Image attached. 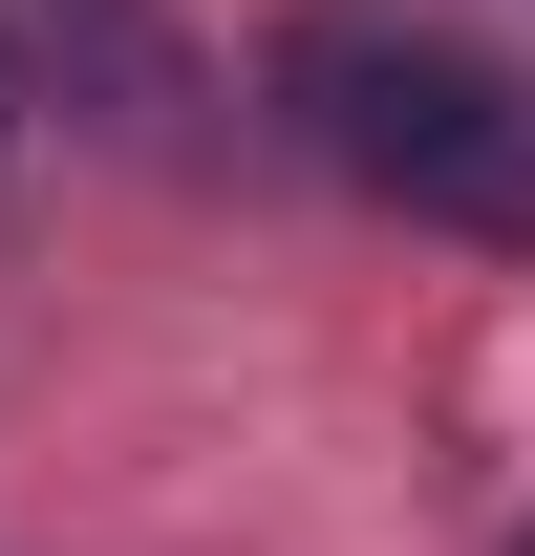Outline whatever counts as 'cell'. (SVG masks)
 I'll use <instances>...</instances> for the list:
<instances>
[{
    "label": "cell",
    "mask_w": 535,
    "mask_h": 556,
    "mask_svg": "<svg viewBox=\"0 0 535 556\" xmlns=\"http://www.w3.org/2000/svg\"><path fill=\"white\" fill-rule=\"evenodd\" d=\"M0 43L65 86V108H108V129H172V108H194V65H172L150 0H0Z\"/></svg>",
    "instance_id": "obj_2"
},
{
    "label": "cell",
    "mask_w": 535,
    "mask_h": 556,
    "mask_svg": "<svg viewBox=\"0 0 535 556\" xmlns=\"http://www.w3.org/2000/svg\"><path fill=\"white\" fill-rule=\"evenodd\" d=\"M0 129H22V65H0Z\"/></svg>",
    "instance_id": "obj_3"
},
{
    "label": "cell",
    "mask_w": 535,
    "mask_h": 556,
    "mask_svg": "<svg viewBox=\"0 0 535 556\" xmlns=\"http://www.w3.org/2000/svg\"><path fill=\"white\" fill-rule=\"evenodd\" d=\"M278 129L322 150L343 193L535 257V65H493L471 22H407V0H322V22H278Z\"/></svg>",
    "instance_id": "obj_1"
}]
</instances>
